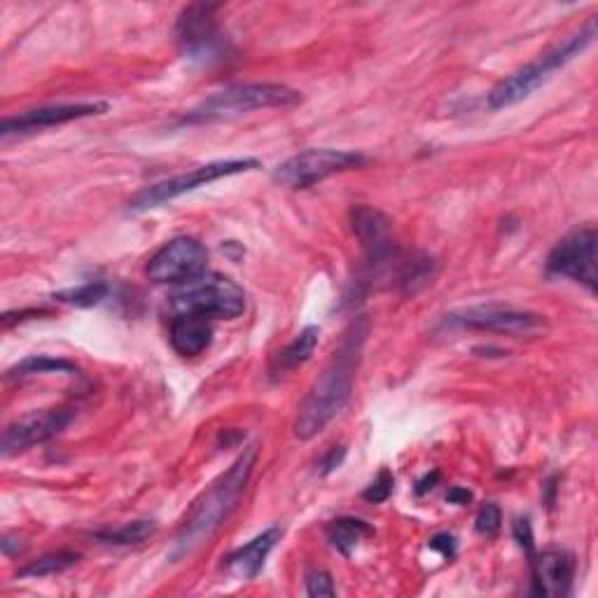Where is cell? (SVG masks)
I'll list each match as a JSON object with an SVG mask.
<instances>
[{"label":"cell","mask_w":598,"mask_h":598,"mask_svg":"<svg viewBox=\"0 0 598 598\" xmlns=\"http://www.w3.org/2000/svg\"><path fill=\"white\" fill-rule=\"evenodd\" d=\"M0 547H3V554L6 557H12V554L21 551V543H17L12 536H6L3 543H0Z\"/></svg>","instance_id":"33"},{"label":"cell","mask_w":598,"mask_h":598,"mask_svg":"<svg viewBox=\"0 0 598 598\" xmlns=\"http://www.w3.org/2000/svg\"><path fill=\"white\" fill-rule=\"evenodd\" d=\"M367 162L365 154L351 152V150H335V148H316L304 150L295 158L285 160L276 166L274 181L287 190H306L316 183H323L332 175L361 169Z\"/></svg>","instance_id":"6"},{"label":"cell","mask_w":598,"mask_h":598,"mask_svg":"<svg viewBox=\"0 0 598 598\" xmlns=\"http://www.w3.org/2000/svg\"><path fill=\"white\" fill-rule=\"evenodd\" d=\"M515 538L526 551L534 549V530H530V524L526 519H519L515 524Z\"/></svg>","instance_id":"30"},{"label":"cell","mask_w":598,"mask_h":598,"mask_svg":"<svg viewBox=\"0 0 598 598\" xmlns=\"http://www.w3.org/2000/svg\"><path fill=\"white\" fill-rule=\"evenodd\" d=\"M306 594L321 598V596H335V582H332V575L325 570H316L306 578Z\"/></svg>","instance_id":"27"},{"label":"cell","mask_w":598,"mask_h":598,"mask_svg":"<svg viewBox=\"0 0 598 598\" xmlns=\"http://www.w3.org/2000/svg\"><path fill=\"white\" fill-rule=\"evenodd\" d=\"M171 314H192L204 318H239L246 312V293L243 287L223 274H209L196 276L194 281L181 285L179 293H173Z\"/></svg>","instance_id":"5"},{"label":"cell","mask_w":598,"mask_h":598,"mask_svg":"<svg viewBox=\"0 0 598 598\" xmlns=\"http://www.w3.org/2000/svg\"><path fill=\"white\" fill-rule=\"evenodd\" d=\"M351 225H353V234L358 236L361 246L365 249V255L374 267H379V264L388 262L395 255L391 220L382 211H376L372 206L353 209Z\"/></svg>","instance_id":"13"},{"label":"cell","mask_w":598,"mask_h":598,"mask_svg":"<svg viewBox=\"0 0 598 598\" xmlns=\"http://www.w3.org/2000/svg\"><path fill=\"white\" fill-rule=\"evenodd\" d=\"M73 416L75 412L69 407H50V409H40V412L21 416L12 426L6 428L3 442H0V454L10 458L36 445H45V442L61 435L71 426Z\"/></svg>","instance_id":"11"},{"label":"cell","mask_w":598,"mask_h":598,"mask_svg":"<svg viewBox=\"0 0 598 598\" xmlns=\"http://www.w3.org/2000/svg\"><path fill=\"white\" fill-rule=\"evenodd\" d=\"M598 236L594 227H580L564 236L547 257V272L585 285L589 293L598 287Z\"/></svg>","instance_id":"8"},{"label":"cell","mask_w":598,"mask_h":598,"mask_svg":"<svg viewBox=\"0 0 598 598\" xmlns=\"http://www.w3.org/2000/svg\"><path fill=\"white\" fill-rule=\"evenodd\" d=\"M255 460L257 447H249L232 463V468L225 475H220L209 489L196 498L171 545L169 557L173 561H179L192 554L196 547H202L215 530L223 526V521L236 507L241 494L246 491Z\"/></svg>","instance_id":"2"},{"label":"cell","mask_w":598,"mask_h":598,"mask_svg":"<svg viewBox=\"0 0 598 598\" xmlns=\"http://www.w3.org/2000/svg\"><path fill=\"white\" fill-rule=\"evenodd\" d=\"M158 534V521L154 519H136L122 524L115 530H99L94 538L108 543V545H139Z\"/></svg>","instance_id":"21"},{"label":"cell","mask_w":598,"mask_h":598,"mask_svg":"<svg viewBox=\"0 0 598 598\" xmlns=\"http://www.w3.org/2000/svg\"><path fill=\"white\" fill-rule=\"evenodd\" d=\"M48 372H57V374H75L78 367L63 358H50V356H33L21 361L19 365H14L12 369H8V379H27V376H36V374H48Z\"/></svg>","instance_id":"22"},{"label":"cell","mask_w":598,"mask_h":598,"mask_svg":"<svg viewBox=\"0 0 598 598\" xmlns=\"http://www.w3.org/2000/svg\"><path fill=\"white\" fill-rule=\"evenodd\" d=\"M500 524H503V515H500V507L496 503L484 505L475 519V528L479 530L482 536H496L500 530Z\"/></svg>","instance_id":"25"},{"label":"cell","mask_w":598,"mask_h":598,"mask_svg":"<svg viewBox=\"0 0 598 598\" xmlns=\"http://www.w3.org/2000/svg\"><path fill=\"white\" fill-rule=\"evenodd\" d=\"M169 339H171V346L175 353H179V356H183V358L202 356L213 339L211 321L204 316H192V314L173 316Z\"/></svg>","instance_id":"17"},{"label":"cell","mask_w":598,"mask_h":598,"mask_svg":"<svg viewBox=\"0 0 598 598\" xmlns=\"http://www.w3.org/2000/svg\"><path fill=\"white\" fill-rule=\"evenodd\" d=\"M108 295V285L105 283H84L80 287H71V291H61L54 295V300L73 304V306H94L103 302Z\"/></svg>","instance_id":"24"},{"label":"cell","mask_w":598,"mask_h":598,"mask_svg":"<svg viewBox=\"0 0 598 598\" xmlns=\"http://www.w3.org/2000/svg\"><path fill=\"white\" fill-rule=\"evenodd\" d=\"M594 38H596V21L589 19L578 33L568 36L564 42H559V45H554L538 59L526 63L517 73L498 82L489 94V105L500 110L528 99L540 84H545L559 69H564L566 63H570L575 57H580L591 45Z\"/></svg>","instance_id":"3"},{"label":"cell","mask_w":598,"mask_h":598,"mask_svg":"<svg viewBox=\"0 0 598 598\" xmlns=\"http://www.w3.org/2000/svg\"><path fill=\"white\" fill-rule=\"evenodd\" d=\"M283 536V528L281 526H272L267 530H262L260 536H255L251 543H246L243 547L234 549L225 566H227V572L234 575V578L239 580H253L260 575L264 561H267L270 551L276 547V543L281 540Z\"/></svg>","instance_id":"16"},{"label":"cell","mask_w":598,"mask_h":598,"mask_svg":"<svg viewBox=\"0 0 598 598\" xmlns=\"http://www.w3.org/2000/svg\"><path fill=\"white\" fill-rule=\"evenodd\" d=\"M447 327H460V330H479V332H498V335L509 337H530L545 327V318L524 312V308L513 306H468L445 316Z\"/></svg>","instance_id":"9"},{"label":"cell","mask_w":598,"mask_h":598,"mask_svg":"<svg viewBox=\"0 0 598 598\" xmlns=\"http://www.w3.org/2000/svg\"><path fill=\"white\" fill-rule=\"evenodd\" d=\"M78 554L75 551H54L48 554V557H42L38 561H31L29 566H24L19 570V578H50V575L69 570L71 566L78 564Z\"/></svg>","instance_id":"23"},{"label":"cell","mask_w":598,"mask_h":598,"mask_svg":"<svg viewBox=\"0 0 598 598\" xmlns=\"http://www.w3.org/2000/svg\"><path fill=\"white\" fill-rule=\"evenodd\" d=\"M217 6H190L179 19V40L190 54H215L220 38L213 27Z\"/></svg>","instance_id":"15"},{"label":"cell","mask_w":598,"mask_h":598,"mask_svg":"<svg viewBox=\"0 0 598 598\" xmlns=\"http://www.w3.org/2000/svg\"><path fill=\"white\" fill-rule=\"evenodd\" d=\"M318 337H321V330L316 325L304 327L291 344L276 353L270 372L274 376H278V374H285V372H293V369L302 367L304 363L312 361L314 351L318 346Z\"/></svg>","instance_id":"18"},{"label":"cell","mask_w":598,"mask_h":598,"mask_svg":"<svg viewBox=\"0 0 598 598\" xmlns=\"http://www.w3.org/2000/svg\"><path fill=\"white\" fill-rule=\"evenodd\" d=\"M437 482H439V473H437V470L428 473L424 479H418V484H416V494H418V496H424V494L433 491L435 486H437Z\"/></svg>","instance_id":"31"},{"label":"cell","mask_w":598,"mask_h":598,"mask_svg":"<svg viewBox=\"0 0 598 598\" xmlns=\"http://www.w3.org/2000/svg\"><path fill=\"white\" fill-rule=\"evenodd\" d=\"M575 561L570 554L547 549L530 561V582L536 596H566L572 585Z\"/></svg>","instance_id":"14"},{"label":"cell","mask_w":598,"mask_h":598,"mask_svg":"<svg viewBox=\"0 0 598 598\" xmlns=\"http://www.w3.org/2000/svg\"><path fill=\"white\" fill-rule=\"evenodd\" d=\"M393 484H395L393 475H391L388 470H382L379 477H376V479L367 486L365 494H363V498L369 500V503H374V505H376V503H386V500L391 498V494H393Z\"/></svg>","instance_id":"26"},{"label":"cell","mask_w":598,"mask_h":598,"mask_svg":"<svg viewBox=\"0 0 598 598\" xmlns=\"http://www.w3.org/2000/svg\"><path fill=\"white\" fill-rule=\"evenodd\" d=\"M206 249L192 236L171 239L148 262L145 274L160 285H185L206 272Z\"/></svg>","instance_id":"10"},{"label":"cell","mask_w":598,"mask_h":598,"mask_svg":"<svg viewBox=\"0 0 598 598\" xmlns=\"http://www.w3.org/2000/svg\"><path fill=\"white\" fill-rule=\"evenodd\" d=\"M300 92L278 82H253V84H232L225 90L215 92L194 105L187 115H183V124H209L220 120H232L239 115L253 113L264 108H291L300 103Z\"/></svg>","instance_id":"4"},{"label":"cell","mask_w":598,"mask_h":598,"mask_svg":"<svg viewBox=\"0 0 598 598\" xmlns=\"http://www.w3.org/2000/svg\"><path fill=\"white\" fill-rule=\"evenodd\" d=\"M367 337V321H356L344 335L335 356L327 363L318 382L308 391L295 418V435L300 439L316 437L332 418H335L351 401L353 379L363 358Z\"/></svg>","instance_id":"1"},{"label":"cell","mask_w":598,"mask_h":598,"mask_svg":"<svg viewBox=\"0 0 598 598\" xmlns=\"http://www.w3.org/2000/svg\"><path fill=\"white\" fill-rule=\"evenodd\" d=\"M110 105L105 101H90V103H57V105H42L33 110H24V113L6 118L0 124V136H24L33 134V131L59 126L73 120H84L108 113Z\"/></svg>","instance_id":"12"},{"label":"cell","mask_w":598,"mask_h":598,"mask_svg":"<svg viewBox=\"0 0 598 598\" xmlns=\"http://www.w3.org/2000/svg\"><path fill=\"white\" fill-rule=\"evenodd\" d=\"M395 262H397L395 283L401 285L405 293L420 291V287L428 285L435 276V260L424 255V253H416L409 257H397Z\"/></svg>","instance_id":"19"},{"label":"cell","mask_w":598,"mask_h":598,"mask_svg":"<svg viewBox=\"0 0 598 598\" xmlns=\"http://www.w3.org/2000/svg\"><path fill=\"white\" fill-rule=\"evenodd\" d=\"M367 536H372V526L367 521H363V519H356V517H342L337 521H332L330 528H327L330 545L335 547L337 551L346 554V557Z\"/></svg>","instance_id":"20"},{"label":"cell","mask_w":598,"mask_h":598,"mask_svg":"<svg viewBox=\"0 0 598 598\" xmlns=\"http://www.w3.org/2000/svg\"><path fill=\"white\" fill-rule=\"evenodd\" d=\"M447 500L454 503V505H468L473 500V494L468 489H460V486H454V489L447 496Z\"/></svg>","instance_id":"32"},{"label":"cell","mask_w":598,"mask_h":598,"mask_svg":"<svg viewBox=\"0 0 598 598\" xmlns=\"http://www.w3.org/2000/svg\"><path fill=\"white\" fill-rule=\"evenodd\" d=\"M260 169L257 160H223V162H211L204 166H196L187 173L173 175V179H166L162 183H154L143 187L134 199L129 202V211L131 213H141V211H150L158 209L166 202H173V199H179L187 192H194L196 187H204L209 183H215L220 179H230V175L236 173H246V171H255Z\"/></svg>","instance_id":"7"},{"label":"cell","mask_w":598,"mask_h":598,"mask_svg":"<svg viewBox=\"0 0 598 598\" xmlns=\"http://www.w3.org/2000/svg\"><path fill=\"white\" fill-rule=\"evenodd\" d=\"M344 456H346V449L344 447H332L330 452H327V456L318 463V473L321 475H330L332 470H335V468H339V465H342V460H344Z\"/></svg>","instance_id":"28"},{"label":"cell","mask_w":598,"mask_h":598,"mask_svg":"<svg viewBox=\"0 0 598 598\" xmlns=\"http://www.w3.org/2000/svg\"><path fill=\"white\" fill-rule=\"evenodd\" d=\"M430 549L439 551L442 557H454L456 554V538L452 534H437L433 540H430Z\"/></svg>","instance_id":"29"}]
</instances>
